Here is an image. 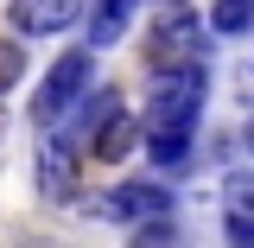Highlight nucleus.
I'll return each mask as SVG.
<instances>
[{
	"label": "nucleus",
	"mask_w": 254,
	"mask_h": 248,
	"mask_svg": "<svg viewBox=\"0 0 254 248\" xmlns=\"http://www.w3.org/2000/svg\"><path fill=\"white\" fill-rule=\"evenodd\" d=\"M133 6H140V0H95V13H89V51H102V45L121 38Z\"/></svg>",
	"instance_id": "9d476101"
},
{
	"label": "nucleus",
	"mask_w": 254,
	"mask_h": 248,
	"mask_svg": "<svg viewBox=\"0 0 254 248\" xmlns=\"http://www.w3.org/2000/svg\"><path fill=\"white\" fill-rule=\"evenodd\" d=\"M248 26H254V0H216L210 6V32H222V38H235Z\"/></svg>",
	"instance_id": "f8f14e48"
},
{
	"label": "nucleus",
	"mask_w": 254,
	"mask_h": 248,
	"mask_svg": "<svg viewBox=\"0 0 254 248\" xmlns=\"http://www.w3.org/2000/svg\"><path fill=\"white\" fill-rule=\"evenodd\" d=\"M133 248H178V223H146V229H133Z\"/></svg>",
	"instance_id": "4468645a"
},
{
	"label": "nucleus",
	"mask_w": 254,
	"mask_h": 248,
	"mask_svg": "<svg viewBox=\"0 0 254 248\" xmlns=\"http://www.w3.org/2000/svg\"><path fill=\"white\" fill-rule=\"evenodd\" d=\"M203 95H210V64L153 77V95H146V134H197Z\"/></svg>",
	"instance_id": "f257e3e1"
},
{
	"label": "nucleus",
	"mask_w": 254,
	"mask_h": 248,
	"mask_svg": "<svg viewBox=\"0 0 254 248\" xmlns=\"http://www.w3.org/2000/svg\"><path fill=\"white\" fill-rule=\"evenodd\" d=\"M133 140H140V121H133V115H115V121L89 140V159L95 165H121V159L133 153Z\"/></svg>",
	"instance_id": "1a4fd4ad"
},
{
	"label": "nucleus",
	"mask_w": 254,
	"mask_h": 248,
	"mask_svg": "<svg viewBox=\"0 0 254 248\" xmlns=\"http://www.w3.org/2000/svg\"><path fill=\"white\" fill-rule=\"evenodd\" d=\"M203 45H210V19H197V13H185V6H172V13H159V26H153L146 64H153V77L197 70V64H203Z\"/></svg>",
	"instance_id": "7ed1b4c3"
},
{
	"label": "nucleus",
	"mask_w": 254,
	"mask_h": 248,
	"mask_svg": "<svg viewBox=\"0 0 254 248\" xmlns=\"http://www.w3.org/2000/svg\"><path fill=\"white\" fill-rule=\"evenodd\" d=\"M115 115H121V89H89L83 102H76V115L64 121V134H70V140H95Z\"/></svg>",
	"instance_id": "6e6552de"
},
{
	"label": "nucleus",
	"mask_w": 254,
	"mask_h": 248,
	"mask_svg": "<svg viewBox=\"0 0 254 248\" xmlns=\"http://www.w3.org/2000/svg\"><path fill=\"white\" fill-rule=\"evenodd\" d=\"M102 210L121 223V229H146V223H165V217H172V191L159 185V178H121V185L108 191Z\"/></svg>",
	"instance_id": "20e7f679"
},
{
	"label": "nucleus",
	"mask_w": 254,
	"mask_h": 248,
	"mask_svg": "<svg viewBox=\"0 0 254 248\" xmlns=\"http://www.w3.org/2000/svg\"><path fill=\"white\" fill-rule=\"evenodd\" d=\"M190 140H197V134H146V153H153V165H165V172H190Z\"/></svg>",
	"instance_id": "9b49d317"
},
{
	"label": "nucleus",
	"mask_w": 254,
	"mask_h": 248,
	"mask_svg": "<svg viewBox=\"0 0 254 248\" xmlns=\"http://www.w3.org/2000/svg\"><path fill=\"white\" fill-rule=\"evenodd\" d=\"M242 140H248V153H254V121H248V127H242Z\"/></svg>",
	"instance_id": "2eb2a0df"
},
{
	"label": "nucleus",
	"mask_w": 254,
	"mask_h": 248,
	"mask_svg": "<svg viewBox=\"0 0 254 248\" xmlns=\"http://www.w3.org/2000/svg\"><path fill=\"white\" fill-rule=\"evenodd\" d=\"M19 77H26V45L19 38H0V95L19 89Z\"/></svg>",
	"instance_id": "ddd939ff"
},
{
	"label": "nucleus",
	"mask_w": 254,
	"mask_h": 248,
	"mask_svg": "<svg viewBox=\"0 0 254 248\" xmlns=\"http://www.w3.org/2000/svg\"><path fill=\"white\" fill-rule=\"evenodd\" d=\"M70 185H76V140L58 134V127H45L38 134V191L45 197H64Z\"/></svg>",
	"instance_id": "423d86ee"
},
{
	"label": "nucleus",
	"mask_w": 254,
	"mask_h": 248,
	"mask_svg": "<svg viewBox=\"0 0 254 248\" xmlns=\"http://www.w3.org/2000/svg\"><path fill=\"white\" fill-rule=\"evenodd\" d=\"M222 236L229 248H254V172L222 178Z\"/></svg>",
	"instance_id": "0eeeda50"
},
{
	"label": "nucleus",
	"mask_w": 254,
	"mask_h": 248,
	"mask_svg": "<svg viewBox=\"0 0 254 248\" xmlns=\"http://www.w3.org/2000/svg\"><path fill=\"white\" fill-rule=\"evenodd\" d=\"M6 19H13L19 38H51V32H64V26L83 19V0H13Z\"/></svg>",
	"instance_id": "39448f33"
},
{
	"label": "nucleus",
	"mask_w": 254,
	"mask_h": 248,
	"mask_svg": "<svg viewBox=\"0 0 254 248\" xmlns=\"http://www.w3.org/2000/svg\"><path fill=\"white\" fill-rule=\"evenodd\" d=\"M89 77H95V51H64L45 70V83L32 89V121H38V134L76 115V102L89 95Z\"/></svg>",
	"instance_id": "f03ea898"
}]
</instances>
